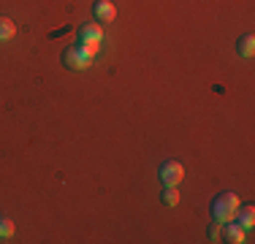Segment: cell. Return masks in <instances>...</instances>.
I'll list each match as a JSON object with an SVG mask.
<instances>
[{"instance_id":"cell-2","label":"cell","mask_w":255,"mask_h":244,"mask_svg":"<svg viewBox=\"0 0 255 244\" xmlns=\"http://www.w3.org/2000/svg\"><path fill=\"white\" fill-rule=\"evenodd\" d=\"M63 63L68 71H87L90 65H93V54H90L82 44H74L63 52Z\"/></svg>"},{"instance_id":"cell-10","label":"cell","mask_w":255,"mask_h":244,"mask_svg":"<svg viewBox=\"0 0 255 244\" xmlns=\"http://www.w3.org/2000/svg\"><path fill=\"white\" fill-rule=\"evenodd\" d=\"M14 236V223L8 217H0V242H8Z\"/></svg>"},{"instance_id":"cell-9","label":"cell","mask_w":255,"mask_h":244,"mask_svg":"<svg viewBox=\"0 0 255 244\" xmlns=\"http://www.w3.org/2000/svg\"><path fill=\"white\" fill-rule=\"evenodd\" d=\"M16 35V24L8 19V16H0V44H5V41H11Z\"/></svg>"},{"instance_id":"cell-5","label":"cell","mask_w":255,"mask_h":244,"mask_svg":"<svg viewBox=\"0 0 255 244\" xmlns=\"http://www.w3.org/2000/svg\"><path fill=\"white\" fill-rule=\"evenodd\" d=\"M93 16H95V22H114L117 19V5L112 3V0H95V5H93Z\"/></svg>"},{"instance_id":"cell-6","label":"cell","mask_w":255,"mask_h":244,"mask_svg":"<svg viewBox=\"0 0 255 244\" xmlns=\"http://www.w3.org/2000/svg\"><path fill=\"white\" fill-rule=\"evenodd\" d=\"M223 225H226V228H223V234H220V239H223V242H228V244H242V242H247L245 228H242L239 223L228 220V223H223Z\"/></svg>"},{"instance_id":"cell-3","label":"cell","mask_w":255,"mask_h":244,"mask_svg":"<svg viewBox=\"0 0 255 244\" xmlns=\"http://www.w3.org/2000/svg\"><path fill=\"white\" fill-rule=\"evenodd\" d=\"M157 174H160V182H163L166 187H177L179 182L185 179V166H182L179 160H166Z\"/></svg>"},{"instance_id":"cell-11","label":"cell","mask_w":255,"mask_h":244,"mask_svg":"<svg viewBox=\"0 0 255 244\" xmlns=\"http://www.w3.org/2000/svg\"><path fill=\"white\" fill-rule=\"evenodd\" d=\"M163 204L166 206H177L179 204V190L177 187H166V190H163Z\"/></svg>"},{"instance_id":"cell-8","label":"cell","mask_w":255,"mask_h":244,"mask_svg":"<svg viewBox=\"0 0 255 244\" xmlns=\"http://www.w3.org/2000/svg\"><path fill=\"white\" fill-rule=\"evenodd\" d=\"M236 215H239V225H242L245 231H250L253 225H255V209H253V204L239 206V212H236Z\"/></svg>"},{"instance_id":"cell-13","label":"cell","mask_w":255,"mask_h":244,"mask_svg":"<svg viewBox=\"0 0 255 244\" xmlns=\"http://www.w3.org/2000/svg\"><path fill=\"white\" fill-rule=\"evenodd\" d=\"M82 46L87 49V52L93 54V57H95V54H98V49H101V44H82Z\"/></svg>"},{"instance_id":"cell-7","label":"cell","mask_w":255,"mask_h":244,"mask_svg":"<svg viewBox=\"0 0 255 244\" xmlns=\"http://www.w3.org/2000/svg\"><path fill=\"white\" fill-rule=\"evenodd\" d=\"M236 52H239V57H247V60H250L253 54H255V35H253V33L242 35V38L236 41Z\"/></svg>"},{"instance_id":"cell-1","label":"cell","mask_w":255,"mask_h":244,"mask_svg":"<svg viewBox=\"0 0 255 244\" xmlns=\"http://www.w3.org/2000/svg\"><path fill=\"white\" fill-rule=\"evenodd\" d=\"M236 212H239V195H234V193H220L212 201V217H215L217 223L234 220Z\"/></svg>"},{"instance_id":"cell-12","label":"cell","mask_w":255,"mask_h":244,"mask_svg":"<svg viewBox=\"0 0 255 244\" xmlns=\"http://www.w3.org/2000/svg\"><path fill=\"white\" fill-rule=\"evenodd\" d=\"M220 234H223V223H217V220H215V223L209 225V242H217V239H220Z\"/></svg>"},{"instance_id":"cell-4","label":"cell","mask_w":255,"mask_h":244,"mask_svg":"<svg viewBox=\"0 0 255 244\" xmlns=\"http://www.w3.org/2000/svg\"><path fill=\"white\" fill-rule=\"evenodd\" d=\"M79 35V44H101L103 41V27L98 22H84L82 27L76 30Z\"/></svg>"}]
</instances>
